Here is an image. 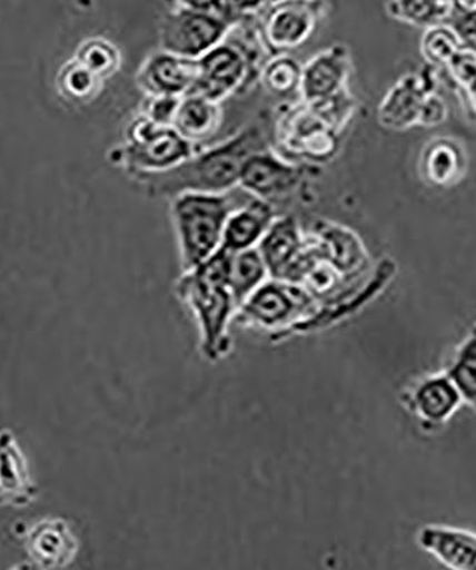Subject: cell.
Masks as SVG:
<instances>
[{
  "instance_id": "6da1fadb",
  "label": "cell",
  "mask_w": 476,
  "mask_h": 570,
  "mask_svg": "<svg viewBox=\"0 0 476 570\" xmlns=\"http://www.w3.org/2000/svg\"><path fill=\"white\" fill-rule=\"evenodd\" d=\"M267 149L265 131L260 126H251L212 149L195 153L175 169L135 178L157 196L176 197L185 193L222 195L238 187L248 157Z\"/></svg>"
},
{
  "instance_id": "7a4b0ae2",
  "label": "cell",
  "mask_w": 476,
  "mask_h": 570,
  "mask_svg": "<svg viewBox=\"0 0 476 570\" xmlns=\"http://www.w3.org/2000/svg\"><path fill=\"white\" fill-rule=\"evenodd\" d=\"M255 198L240 187L222 195L185 193L171 202L177 242L185 272L199 267L221 248L230 214Z\"/></svg>"
},
{
  "instance_id": "3957f363",
  "label": "cell",
  "mask_w": 476,
  "mask_h": 570,
  "mask_svg": "<svg viewBox=\"0 0 476 570\" xmlns=\"http://www.w3.org/2000/svg\"><path fill=\"white\" fill-rule=\"evenodd\" d=\"M265 3L181 2L171 4L160 24V50L199 60L248 12L258 13Z\"/></svg>"
},
{
  "instance_id": "277c9868",
  "label": "cell",
  "mask_w": 476,
  "mask_h": 570,
  "mask_svg": "<svg viewBox=\"0 0 476 570\" xmlns=\"http://www.w3.org/2000/svg\"><path fill=\"white\" fill-rule=\"evenodd\" d=\"M232 254L220 248L199 267L186 272L179 283L181 298L199 317L202 334L210 347L220 348L226 324L237 308L230 289Z\"/></svg>"
},
{
  "instance_id": "5b68a950",
  "label": "cell",
  "mask_w": 476,
  "mask_h": 570,
  "mask_svg": "<svg viewBox=\"0 0 476 570\" xmlns=\"http://www.w3.org/2000/svg\"><path fill=\"white\" fill-rule=\"evenodd\" d=\"M128 139L120 160L135 176L175 169L195 155V146L173 127L156 125L141 115L129 126Z\"/></svg>"
},
{
  "instance_id": "8992f818",
  "label": "cell",
  "mask_w": 476,
  "mask_h": 570,
  "mask_svg": "<svg viewBox=\"0 0 476 570\" xmlns=\"http://www.w3.org/2000/svg\"><path fill=\"white\" fill-rule=\"evenodd\" d=\"M251 56L246 45L225 40L197 60L199 73L189 95H199L221 105L227 96L236 94L252 80L255 62Z\"/></svg>"
},
{
  "instance_id": "52a82bcc",
  "label": "cell",
  "mask_w": 476,
  "mask_h": 570,
  "mask_svg": "<svg viewBox=\"0 0 476 570\" xmlns=\"http://www.w3.org/2000/svg\"><path fill=\"white\" fill-rule=\"evenodd\" d=\"M323 3L280 2L262 7L260 33L275 52L300 48L316 32L324 14Z\"/></svg>"
},
{
  "instance_id": "ba28073f",
  "label": "cell",
  "mask_w": 476,
  "mask_h": 570,
  "mask_svg": "<svg viewBox=\"0 0 476 570\" xmlns=\"http://www.w3.org/2000/svg\"><path fill=\"white\" fill-rule=\"evenodd\" d=\"M240 318L260 327H285L310 312L313 297L301 285L280 282L265 283L241 305Z\"/></svg>"
},
{
  "instance_id": "9c48e42d",
  "label": "cell",
  "mask_w": 476,
  "mask_h": 570,
  "mask_svg": "<svg viewBox=\"0 0 476 570\" xmlns=\"http://www.w3.org/2000/svg\"><path fill=\"white\" fill-rule=\"evenodd\" d=\"M303 177L301 167L267 149L248 157L238 187L258 200L275 206L296 195Z\"/></svg>"
},
{
  "instance_id": "30bf717a",
  "label": "cell",
  "mask_w": 476,
  "mask_h": 570,
  "mask_svg": "<svg viewBox=\"0 0 476 570\" xmlns=\"http://www.w3.org/2000/svg\"><path fill=\"white\" fill-rule=\"evenodd\" d=\"M257 248L268 274L280 282L300 283L311 267L307 242L291 217L277 218Z\"/></svg>"
},
{
  "instance_id": "8fae6325",
  "label": "cell",
  "mask_w": 476,
  "mask_h": 570,
  "mask_svg": "<svg viewBox=\"0 0 476 570\" xmlns=\"http://www.w3.org/2000/svg\"><path fill=\"white\" fill-rule=\"evenodd\" d=\"M349 56L344 46L323 50L303 68V104L321 106L348 95Z\"/></svg>"
},
{
  "instance_id": "7c38bea8",
  "label": "cell",
  "mask_w": 476,
  "mask_h": 570,
  "mask_svg": "<svg viewBox=\"0 0 476 570\" xmlns=\"http://www.w3.org/2000/svg\"><path fill=\"white\" fill-rule=\"evenodd\" d=\"M199 65L159 50L141 66L136 80L147 98H185L195 88Z\"/></svg>"
},
{
  "instance_id": "4fadbf2b",
  "label": "cell",
  "mask_w": 476,
  "mask_h": 570,
  "mask_svg": "<svg viewBox=\"0 0 476 570\" xmlns=\"http://www.w3.org/2000/svg\"><path fill=\"white\" fill-rule=\"evenodd\" d=\"M277 220L275 206L251 198L230 214L222 236L221 248L231 254L256 248Z\"/></svg>"
},
{
  "instance_id": "5bb4252c",
  "label": "cell",
  "mask_w": 476,
  "mask_h": 570,
  "mask_svg": "<svg viewBox=\"0 0 476 570\" xmlns=\"http://www.w3.org/2000/svg\"><path fill=\"white\" fill-rule=\"evenodd\" d=\"M427 75L405 76L397 81L379 107V120L385 127L403 129L418 124L425 100L433 95L434 85Z\"/></svg>"
},
{
  "instance_id": "9a60e30c",
  "label": "cell",
  "mask_w": 476,
  "mask_h": 570,
  "mask_svg": "<svg viewBox=\"0 0 476 570\" xmlns=\"http://www.w3.org/2000/svg\"><path fill=\"white\" fill-rule=\"evenodd\" d=\"M418 543L453 570H476V534L464 529L429 525L419 529Z\"/></svg>"
},
{
  "instance_id": "2e32d148",
  "label": "cell",
  "mask_w": 476,
  "mask_h": 570,
  "mask_svg": "<svg viewBox=\"0 0 476 570\" xmlns=\"http://www.w3.org/2000/svg\"><path fill=\"white\" fill-rule=\"evenodd\" d=\"M419 166L429 185L449 187L457 185L465 176L467 155L458 140L438 137L425 146Z\"/></svg>"
},
{
  "instance_id": "e0dca14e",
  "label": "cell",
  "mask_w": 476,
  "mask_h": 570,
  "mask_svg": "<svg viewBox=\"0 0 476 570\" xmlns=\"http://www.w3.org/2000/svg\"><path fill=\"white\" fill-rule=\"evenodd\" d=\"M411 409L423 424L443 425L463 400L445 374L429 376L418 384L411 396Z\"/></svg>"
},
{
  "instance_id": "ac0fdd59",
  "label": "cell",
  "mask_w": 476,
  "mask_h": 570,
  "mask_svg": "<svg viewBox=\"0 0 476 570\" xmlns=\"http://www.w3.org/2000/svg\"><path fill=\"white\" fill-rule=\"evenodd\" d=\"M221 105L199 95H187L181 98L173 121V129L196 146L197 142L210 139L221 125Z\"/></svg>"
},
{
  "instance_id": "d6986e66",
  "label": "cell",
  "mask_w": 476,
  "mask_h": 570,
  "mask_svg": "<svg viewBox=\"0 0 476 570\" xmlns=\"http://www.w3.org/2000/svg\"><path fill=\"white\" fill-rule=\"evenodd\" d=\"M268 269L258 248L232 254L230 289L236 307L240 308L257 288L265 284Z\"/></svg>"
},
{
  "instance_id": "ffe728a7",
  "label": "cell",
  "mask_w": 476,
  "mask_h": 570,
  "mask_svg": "<svg viewBox=\"0 0 476 570\" xmlns=\"http://www.w3.org/2000/svg\"><path fill=\"white\" fill-rule=\"evenodd\" d=\"M445 375L457 389L460 400L476 411V323L459 345Z\"/></svg>"
},
{
  "instance_id": "44dd1931",
  "label": "cell",
  "mask_w": 476,
  "mask_h": 570,
  "mask_svg": "<svg viewBox=\"0 0 476 570\" xmlns=\"http://www.w3.org/2000/svg\"><path fill=\"white\" fill-rule=\"evenodd\" d=\"M385 9L399 22L430 29L447 23L453 2H393L385 4Z\"/></svg>"
},
{
  "instance_id": "7402d4cb",
  "label": "cell",
  "mask_w": 476,
  "mask_h": 570,
  "mask_svg": "<svg viewBox=\"0 0 476 570\" xmlns=\"http://www.w3.org/2000/svg\"><path fill=\"white\" fill-rule=\"evenodd\" d=\"M303 68L288 56H277L261 70V81L272 95L287 96L300 91Z\"/></svg>"
},
{
  "instance_id": "603a6c76",
  "label": "cell",
  "mask_w": 476,
  "mask_h": 570,
  "mask_svg": "<svg viewBox=\"0 0 476 570\" xmlns=\"http://www.w3.org/2000/svg\"><path fill=\"white\" fill-rule=\"evenodd\" d=\"M79 63L99 79L113 75L120 65L119 50L105 39L88 40L79 53Z\"/></svg>"
},
{
  "instance_id": "cb8c5ba5",
  "label": "cell",
  "mask_w": 476,
  "mask_h": 570,
  "mask_svg": "<svg viewBox=\"0 0 476 570\" xmlns=\"http://www.w3.org/2000/svg\"><path fill=\"white\" fill-rule=\"evenodd\" d=\"M460 46L457 35L445 24L428 29L422 40L423 55L430 65L447 66Z\"/></svg>"
},
{
  "instance_id": "d4e9b609",
  "label": "cell",
  "mask_w": 476,
  "mask_h": 570,
  "mask_svg": "<svg viewBox=\"0 0 476 570\" xmlns=\"http://www.w3.org/2000/svg\"><path fill=\"white\" fill-rule=\"evenodd\" d=\"M445 27L457 35L460 45L476 50V2H453Z\"/></svg>"
},
{
  "instance_id": "484cf974",
  "label": "cell",
  "mask_w": 476,
  "mask_h": 570,
  "mask_svg": "<svg viewBox=\"0 0 476 570\" xmlns=\"http://www.w3.org/2000/svg\"><path fill=\"white\" fill-rule=\"evenodd\" d=\"M181 98H147L141 116L165 127H173Z\"/></svg>"
},
{
  "instance_id": "4316f807",
  "label": "cell",
  "mask_w": 476,
  "mask_h": 570,
  "mask_svg": "<svg viewBox=\"0 0 476 570\" xmlns=\"http://www.w3.org/2000/svg\"><path fill=\"white\" fill-rule=\"evenodd\" d=\"M68 86L70 94L80 96V98H88L93 95L99 88V78L92 71H89L85 66L78 63L70 68L68 78Z\"/></svg>"
},
{
  "instance_id": "83f0119b",
  "label": "cell",
  "mask_w": 476,
  "mask_h": 570,
  "mask_svg": "<svg viewBox=\"0 0 476 570\" xmlns=\"http://www.w3.org/2000/svg\"><path fill=\"white\" fill-rule=\"evenodd\" d=\"M445 101L440 100L438 96L430 95L422 109V114H419L418 124L427 127H434L444 121L445 114Z\"/></svg>"
},
{
  "instance_id": "f1b7e54d",
  "label": "cell",
  "mask_w": 476,
  "mask_h": 570,
  "mask_svg": "<svg viewBox=\"0 0 476 570\" xmlns=\"http://www.w3.org/2000/svg\"><path fill=\"white\" fill-rule=\"evenodd\" d=\"M63 538L58 532L43 533L37 543V552L43 559L58 558L63 552Z\"/></svg>"
},
{
  "instance_id": "f546056e",
  "label": "cell",
  "mask_w": 476,
  "mask_h": 570,
  "mask_svg": "<svg viewBox=\"0 0 476 570\" xmlns=\"http://www.w3.org/2000/svg\"><path fill=\"white\" fill-rule=\"evenodd\" d=\"M467 91V96L469 99L470 106L474 107V110L476 111V80L473 81L467 88L464 89Z\"/></svg>"
}]
</instances>
